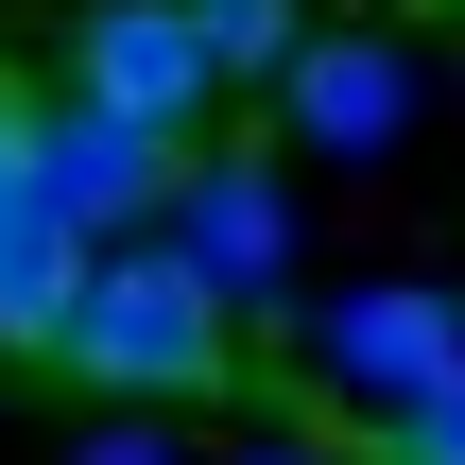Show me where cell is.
Returning a JSON list of instances; mask_svg holds the SVG:
<instances>
[{
    "label": "cell",
    "mask_w": 465,
    "mask_h": 465,
    "mask_svg": "<svg viewBox=\"0 0 465 465\" xmlns=\"http://www.w3.org/2000/svg\"><path fill=\"white\" fill-rule=\"evenodd\" d=\"M449 362H465V293H449V276H380V293L328 311V380H362L380 414H414Z\"/></svg>",
    "instance_id": "cell-5"
},
{
    "label": "cell",
    "mask_w": 465,
    "mask_h": 465,
    "mask_svg": "<svg viewBox=\"0 0 465 465\" xmlns=\"http://www.w3.org/2000/svg\"><path fill=\"white\" fill-rule=\"evenodd\" d=\"M35 138H52V86H17V69H0V224H17V207H52V155H35Z\"/></svg>",
    "instance_id": "cell-9"
},
{
    "label": "cell",
    "mask_w": 465,
    "mask_h": 465,
    "mask_svg": "<svg viewBox=\"0 0 465 465\" xmlns=\"http://www.w3.org/2000/svg\"><path fill=\"white\" fill-rule=\"evenodd\" d=\"M69 86H86V104H138V121H173V138H207L224 52H207L190 0H86V17H69Z\"/></svg>",
    "instance_id": "cell-3"
},
{
    "label": "cell",
    "mask_w": 465,
    "mask_h": 465,
    "mask_svg": "<svg viewBox=\"0 0 465 465\" xmlns=\"http://www.w3.org/2000/svg\"><path fill=\"white\" fill-rule=\"evenodd\" d=\"M86 465H173V431L138 414V431H104V449H86Z\"/></svg>",
    "instance_id": "cell-11"
},
{
    "label": "cell",
    "mask_w": 465,
    "mask_h": 465,
    "mask_svg": "<svg viewBox=\"0 0 465 465\" xmlns=\"http://www.w3.org/2000/svg\"><path fill=\"white\" fill-rule=\"evenodd\" d=\"M362 449H380V465H465V362L431 380V397H414V414H380Z\"/></svg>",
    "instance_id": "cell-10"
},
{
    "label": "cell",
    "mask_w": 465,
    "mask_h": 465,
    "mask_svg": "<svg viewBox=\"0 0 465 465\" xmlns=\"http://www.w3.org/2000/svg\"><path fill=\"white\" fill-rule=\"evenodd\" d=\"M414 121V35H380V17H311V52H293V86H276V138H311V155H380Z\"/></svg>",
    "instance_id": "cell-4"
},
{
    "label": "cell",
    "mask_w": 465,
    "mask_h": 465,
    "mask_svg": "<svg viewBox=\"0 0 465 465\" xmlns=\"http://www.w3.org/2000/svg\"><path fill=\"white\" fill-rule=\"evenodd\" d=\"M190 17H207L224 86H259V104H276V86H293V52H311V0H190Z\"/></svg>",
    "instance_id": "cell-8"
},
{
    "label": "cell",
    "mask_w": 465,
    "mask_h": 465,
    "mask_svg": "<svg viewBox=\"0 0 465 465\" xmlns=\"http://www.w3.org/2000/svg\"><path fill=\"white\" fill-rule=\"evenodd\" d=\"M52 380H86V397H121V414H207V397H242V293H224L190 242H104Z\"/></svg>",
    "instance_id": "cell-1"
},
{
    "label": "cell",
    "mask_w": 465,
    "mask_h": 465,
    "mask_svg": "<svg viewBox=\"0 0 465 465\" xmlns=\"http://www.w3.org/2000/svg\"><path fill=\"white\" fill-rule=\"evenodd\" d=\"M35 155H52V207H69L86 242H138V224L190 190V155H207V138H173V121H138V104L52 86V138H35Z\"/></svg>",
    "instance_id": "cell-2"
},
{
    "label": "cell",
    "mask_w": 465,
    "mask_h": 465,
    "mask_svg": "<svg viewBox=\"0 0 465 465\" xmlns=\"http://www.w3.org/2000/svg\"><path fill=\"white\" fill-rule=\"evenodd\" d=\"M86 259H104V242H86L69 207H17V224H0V362H52V345H69Z\"/></svg>",
    "instance_id": "cell-7"
},
{
    "label": "cell",
    "mask_w": 465,
    "mask_h": 465,
    "mask_svg": "<svg viewBox=\"0 0 465 465\" xmlns=\"http://www.w3.org/2000/svg\"><path fill=\"white\" fill-rule=\"evenodd\" d=\"M173 242H190L224 293H276V276H293V190H276V155H190Z\"/></svg>",
    "instance_id": "cell-6"
},
{
    "label": "cell",
    "mask_w": 465,
    "mask_h": 465,
    "mask_svg": "<svg viewBox=\"0 0 465 465\" xmlns=\"http://www.w3.org/2000/svg\"><path fill=\"white\" fill-rule=\"evenodd\" d=\"M259 465H328V449H259Z\"/></svg>",
    "instance_id": "cell-12"
}]
</instances>
